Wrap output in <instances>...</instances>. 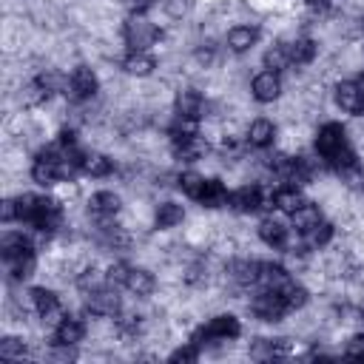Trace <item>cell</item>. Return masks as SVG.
I'll return each instance as SVG.
<instances>
[{"instance_id": "6da1fadb", "label": "cell", "mask_w": 364, "mask_h": 364, "mask_svg": "<svg viewBox=\"0 0 364 364\" xmlns=\"http://www.w3.org/2000/svg\"><path fill=\"white\" fill-rule=\"evenodd\" d=\"M239 333H242L239 318H236L233 313H219V316L208 318V321L193 333L191 341H196V344L202 347V344H216V341H233Z\"/></svg>"}, {"instance_id": "7a4b0ae2", "label": "cell", "mask_w": 364, "mask_h": 364, "mask_svg": "<svg viewBox=\"0 0 364 364\" xmlns=\"http://www.w3.org/2000/svg\"><path fill=\"white\" fill-rule=\"evenodd\" d=\"M122 37H125V46L131 51H148L151 46H156L159 40V28L142 14V11H134L125 26H122Z\"/></svg>"}, {"instance_id": "3957f363", "label": "cell", "mask_w": 364, "mask_h": 364, "mask_svg": "<svg viewBox=\"0 0 364 364\" xmlns=\"http://www.w3.org/2000/svg\"><path fill=\"white\" fill-rule=\"evenodd\" d=\"M250 310H253V316H256L259 321H282V318L290 313V307H287L282 290H267V287H262V290L250 299Z\"/></svg>"}, {"instance_id": "277c9868", "label": "cell", "mask_w": 364, "mask_h": 364, "mask_svg": "<svg viewBox=\"0 0 364 364\" xmlns=\"http://www.w3.org/2000/svg\"><path fill=\"white\" fill-rule=\"evenodd\" d=\"M85 310L97 318H117L119 310H122V301L117 296V287L114 284H102L91 293H85Z\"/></svg>"}, {"instance_id": "5b68a950", "label": "cell", "mask_w": 364, "mask_h": 364, "mask_svg": "<svg viewBox=\"0 0 364 364\" xmlns=\"http://www.w3.org/2000/svg\"><path fill=\"white\" fill-rule=\"evenodd\" d=\"M350 142H347V131L338 125V122H324L321 128H318V134H316V154L324 159V162H330L338 151H344Z\"/></svg>"}, {"instance_id": "8992f818", "label": "cell", "mask_w": 364, "mask_h": 364, "mask_svg": "<svg viewBox=\"0 0 364 364\" xmlns=\"http://www.w3.org/2000/svg\"><path fill=\"white\" fill-rule=\"evenodd\" d=\"M119 208H122V202H119V196H117L114 191H97V193L88 199V210H91V216H94L102 228L117 219Z\"/></svg>"}, {"instance_id": "52a82bcc", "label": "cell", "mask_w": 364, "mask_h": 364, "mask_svg": "<svg viewBox=\"0 0 364 364\" xmlns=\"http://www.w3.org/2000/svg\"><path fill=\"white\" fill-rule=\"evenodd\" d=\"M68 91H71V97H74L77 102H85V100H91V97L100 91V77H97L94 68H88V65H77V68L71 71V85H68Z\"/></svg>"}, {"instance_id": "ba28073f", "label": "cell", "mask_w": 364, "mask_h": 364, "mask_svg": "<svg viewBox=\"0 0 364 364\" xmlns=\"http://www.w3.org/2000/svg\"><path fill=\"white\" fill-rule=\"evenodd\" d=\"M264 205H267V199H264V191L259 185H242L228 199V208H233L236 213H253Z\"/></svg>"}, {"instance_id": "9c48e42d", "label": "cell", "mask_w": 364, "mask_h": 364, "mask_svg": "<svg viewBox=\"0 0 364 364\" xmlns=\"http://www.w3.org/2000/svg\"><path fill=\"white\" fill-rule=\"evenodd\" d=\"M250 94H253V100L256 102H273V100H279V94H282V80H279V74L276 71H259L256 77H253V82H250Z\"/></svg>"}, {"instance_id": "30bf717a", "label": "cell", "mask_w": 364, "mask_h": 364, "mask_svg": "<svg viewBox=\"0 0 364 364\" xmlns=\"http://www.w3.org/2000/svg\"><path fill=\"white\" fill-rule=\"evenodd\" d=\"M333 97H336V105H338L341 111H347V114H361L364 97H361V88H358L355 80H344V82H338L336 91H333Z\"/></svg>"}, {"instance_id": "8fae6325", "label": "cell", "mask_w": 364, "mask_h": 364, "mask_svg": "<svg viewBox=\"0 0 364 364\" xmlns=\"http://www.w3.org/2000/svg\"><path fill=\"white\" fill-rule=\"evenodd\" d=\"M290 270L279 262H259V284L267 290H284L290 284Z\"/></svg>"}, {"instance_id": "7c38bea8", "label": "cell", "mask_w": 364, "mask_h": 364, "mask_svg": "<svg viewBox=\"0 0 364 364\" xmlns=\"http://www.w3.org/2000/svg\"><path fill=\"white\" fill-rule=\"evenodd\" d=\"M85 338V324L77 318V316H71V313H63L60 316V321H57V327H54V341H60V344H80Z\"/></svg>"}, {"instance_id": "4fadbf2b", "label": "cell", "mask_w": 364, "mask_h": 364, "mask_svg": "<svg viewBox=\"0 0 364 364\" xmlns=\"http://www.w3.org/2000/svg\"><path fill=\"white\" fill-rule=\"evenodd\" d=\"M173 108H176V114H185V117H196L199 119L202 111L208 108V102H205V97L196 88H182V91H176Z\"/></svg>"}, {"instance_id": "5bb4252c", "label": "cell", "mask_w": 364, "mask_h": 364, "mask_svg": "<svg viewBox=\"0 0 364 364\" xmlns=\"http://www.w3.org/2000/svg\"><path fill=\"white\" fill-rule=\"evenodd\" d=\"M256 230H259V239H262L264 245H270V247H284L287 239H290V230H287L279 219H273V216H264Z\"/></svg>"}, {"instance_id": "9a60e30c", "label": "cell", "mask_w": 364, "mask_h": 364, "mask_svg": "<svg viewBox=\"0 0 364 364\" xmlns=\"http://www.w3.org/2000/svg\"><path fill=\"white\" fill-rule=\"evenodd\" d=\"M0 247H3V262H14V259L34 256V245H31V239L23 236V233H6Z\"/></svg>"}, {"instance_id": "2e32d148", "label": "cell", "mask_w": 364, "mask_h": 364, "mask_svg": "<svg viewBox=\"0 0 364 364\" xmlns=\"http://www.w3.org/2000/svg\"><path fill=\"white\" fill-rule=\"evenodd\" d=\"M228 279L236 282L239 287L259 284V262H253V259H236V262H230Z\"/></svg>"}, {"instance_id": "e0dca14e", "label": "cell", "mask_w": 364, "mask_h": 364, "mask_svg": "<svg viewBox=\"0 0 364 364\" xmlns=\"http://www.w3.org/2000/svg\"><path fill=\"white\" fill-rule=\"evenodd\" d=\"M28 304H31V310H34L37 316H43V318H51V316L60 310V299H57V293L48 290V287H34V290L28 293Z\"/></svg>"}, {"instance_id": "ac0fdd59", "label": "cell", "mask_w": 364, "mask_h": 364, "mask_svg": "<svg viewBox=\"0 0 364 364\" xmlns=\"http://www.w3.org/2000/svg\"><path fill=\"white\" fill-rule=\"evenodd\" d=\"M256 40H259V31H256L253 26H233V28L228 31V37H225L228 48L236 51V54L250 51V48L256 46Z\"/></svg>"}, {"instance_id": "d6986e66", "label": "cell", "mask_w": 364, "mask_h": 364, "mask_svg": "<svg viewBox=\"0 0 364 364\" xmlns=\"http://www.w3.org/2000/svg\"><path fill=\"white\" fill-rule=\"evenodd\" d=\"M273 139H276V125H273L270 119L259 117V119H253V122L247 125V145H253V148H267V145H273Z\"/></svg>"}, {"instance_id": "ffe728a7", "label": "cell", "mask_w": 364, "mask_h": 364, "mask_svg": "<svg viewBox=\"0 0 364 364\" xmlns=\"http://www.w3.org/2000/svg\"><path fill=\"white\" fill-rule=\"evenodd\" d=\"M122 68L131 77H151L156 68V60L148 51H128V57L122 60Z\"/></svg>"}, {"instance_id": "44dd1931", "label": "cell", "mask_w": 364, "mask_h": 364, "mask_svg": "<svg viewBox=\"0 0 364 364\" xmlns=\"http://www.w3.org/2000/svg\"><path fill=\"white\" fill-rule=\"evenodd\" d=\"M301 205H304V196H301L299 185H284V188L273 191V208H279L282 213L290 216V213H296Z\"/></svg>"}, {"instance_id": "7402d4cb", "label": "cell", "mask_w": 364, "mask_h": 364, "mask_svg": "<svg viewBox=\"0 0 364 364\" xmlns=\"http://www.w3.org/2000/svg\"><path fill=\"white\" fill-rule=\"evenodd\" d=\"M154 287H156V279H154V273H151V270H145V267H131L128 282H125V290H131L134 296L145 299V296H151V293H154Z\"/></svg>"}, {"instance_id": "603a6c76", "label": "cell", "mask_w": 364, "mask_h": 364, "mask_svg": "<svg viewBox=\"0 0 364 364\" xmlns=\"http://www.w3.org/2000/svg\"><path fill=\"white\" fill-rule=\"evenodd\" d=\"M182 219H185V210H182V205H176V202H159V205H156V213H154V225H156L159 230H171V228L182 225Z\"/></svg>"}, {"instance_id": "cb8c5ba5", "label": "cell", "mask_w": 364, "mask_h": 364, "mask_svg": "<svg viewBox=\"0 0 364 364\" xmlns=\"http://www.w3.org/2000/svg\"><path fill=\"white\" fill-rule=\"evenodd\" d=\"M290 219H293V230L296 233H307L313 225H318L324 216H321V208L316 205V202H304L296 213H290Z\"/></svg>"}, {"instance_id": "d4e9b609", "label": "cell", "mask_w": 364, "mask_h": 364, "mask_svg": "<svg viewBox=\"0 0 364 364\" xmlns=\"http://www.w3.org/2000/svg\"><path fill=\"white\" fill-rule=\"evenodd\" d=\"M173 154L182 159V162H196L208 154V142L205 136H191V139H182V142H173Z\"/></svg>"}, {"instance_id": "484cf974", "label": "cell", "mask_w": 364, "mask_h": 364, "mask_svg": "<svg viewBox=\"0 0 364 364\" xmlns=\"http://www.w3.org/2000/svg\"><path fill=\"white\" fill-rule=\"evenodd\" d=\"M287 48H290V65H310L318 51L310 37H296L293 43H287Z\"/></svg>"}, {"instance_id": "4316f807", "label": "cell", "mask_w": 364, "mask_h": 364, "mask_svg": "<svg viewBox=\"0 0 364 364\" xmlns=\"http://www.w3.org/2000/svg\"><path fill=\"white\" fill-rule=\"evenodd\" d=\"M80 171H82V173H88V176H94V179H102V176H108V173L114 171V162H111L105 154L88 151V154L82 156V165H80Z\"/></svg>"}, {"instance_id": "83f0119b", "label": "cell", "mask_w": 364, "mask_h": 364, "mask_svg": "<svg viewBox=\"0 0 364 364\" xmlns=\"http://www.w3.org/2000/svg\"><path fill=\"white\" fill-rule=\"evenodd\" d=\"M228 199H230V193H228V188L219 179H205L199 205H205V208H222V205H228Z\"/></svg>"}, {"instance_id": "f1b7e54d", "label": "cell", "mask_w": 364, "mask_h": 364, "mask_svg": "<svg viewBox=\"0 0 364 364\" xmlns=\"http://www.w3.org/2000/svg\"><path fill=\"white\" fill-rule=\"evenodd\" d=\"M37 82H40V88H43L46 94H63V91H68L71 77H65L60 68H46V71L37 77Z\"/></svg>"}, {"instance_id": "f546056e", "label": "cell", "mask_w": 364, "mask_h": 364, "mask_svg": "<svg viewBox=\"0 0 364 364\" xmlns=\"http://www.w3.org/2000/svg\"><path fill=\"white\" fill-rule=\"evenodd\" d=\"M205 179H208V176H202V173H196V171H182V173L176 176V185H179V191H182L188 199L199 202L202 188H205Z\"/></svg>"}, {"instance_id": "4dcf8cb0", "label": "cell", "mask_w": 364, "mask_h": 364, "mask_svg": "<svg viewBox=\"0 0 364 364\" xmlns=\"http://www.w3.org/2000/svg\"><path fill=\"white\" fill-rule=\"evenodd\" d=\"M290 65V48H287V43H273L267 51H264V68L267 71H284Z\"/></svg>"}, {"instance_id": "1f68e13d", "label": "cell", "mask_w": 364, "mask_h": 364, "mask_svg": "<svg viewBox=\"0 0 364 364\" xmlns=\"http://www.w3.org/2000/svg\"><path fill=\"white\" fill-rule=\"evenodd\" d=\"M333 233H336V228L330 225V222H318V225H313L307 233H299L301 239H304V245L307 247H327L330 245V239H333Z\"/></svg>"}, {"instance_id": "d6a6232c", "label": "cell", "mask_w": 364, "mask_h": 364, "mask_svg": "<svg viewBox=\"0 0 364 364\" xmlns=\"http://www.w3.org/2000/svg\"><path fill=\"white\" fill-rule=\"evenodd\" d=\"M282 296H284V301H287L290 310H301V307L310 301V293H307L301 284H296V282H290V284L282 290Z\"/></svg>"}, {"instance_id": "836d02e7", "label": "cell", "mask_w": 364, "mask_h": 364, "mask_svg": "<svg viewBox=\"0 0 364 364\" xmlns=\"http://www.w3.org/2000/svg\"><path fill=\"white\" fill-rule=\"evenodd\" d=\"M0 355H3L6 361H17V358H23V355H26V344H23V338H17V336H6V338L0 341Z\"/></svg>"}, {"instance_id": "e575fe53", "label": "cell", "mask_w": 364, "mask_h": 364, "mask_svg": "<svg viewBox=\"0 0 364 364\" xmlns=\"http://www.w3.org/2000/svg\"><path fill=\"white\" fill-rule=\"evenodd\" d=\"M162 9L171 20H185L193 9V0H162Z\"/></svg>"}, {"instance_id": "d590c367", "label": "cell", "mask_w": 364, "mask_h": 364, "mask_svg": "<svg viewBox=\"0 0 364 364\" xmlns=\"http://www.w3.org/2000/svg\"><path fill=\"white\" fill-rule=\"evenodd\" d=\"M196 358H199V344L196 341H188V344H182L171 353V361H196Z\"/></svg>"}, {"instance_id": "8d00e7d4", "label": "cell", "mask_w": 364, "mask_h": 364, "mask_svg": "<svg viewBox=\"0 0 364 364\" xmlns=\"http://www.w3.org/2000/svg\"><path fill=\"white\" fill-rule=\"evenodd\" d=\"M344 353H347L350 358H361V361H364V333H355V336L347 341Z\"/></svg>"}, {"instance_id": "74e56055", "label": "cell", "mask_w": 364, "mask_h": 364, "mask_svg": "<svg viewBox=\"0 0 364 364\" xmlns=\"http://www.w3.org/2000/svg\"><path fill=\"white\" fill-rule=\"evenodd\" d=\"M196 63L208 68V65L213 63V48H210V46H205V48H196Z\"/></svg>"}, {"instance_id": "f35d334b", "label": "cell", "mask_w": 364, "mask_h": 364, "mask_svg": "<svg viewBox=\"0 0 364 364\" xmlns=\"http://www.w3.org/2000/svg\"><path fill=\"white\" fill-rule=\"evenodd\" d=\"M14 219H17V202L6 199L3 202V222H14Z\"/></svg>"}, {"instance_id": "ab89813d", "label": "cell", "mask_w": 364, "mask_h": 364, "mask_svg": "<svg viewBox=\"0 0 364 364\" xmlns=\"http://www.w3.org/2000/svg\"><path fill=\"white\" fill-rule=\"evenodd\" d=\"M307 3H313V6H318V3H324V0H307Z\"/></svg>"}]
</instances>
